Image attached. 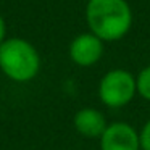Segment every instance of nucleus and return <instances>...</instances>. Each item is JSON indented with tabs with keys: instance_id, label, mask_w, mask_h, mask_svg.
Wrapping results in <instances>:
<instances>
[{
	"instance_id": "0eeeda50",
	"label": "nucleus",
	"mask_w": 150,
	"mask_h": 150,
	"mask_svg": "<svg viewBox=\"0 0 150 150\" xmlns=\"http://www.w3.org/2000/svg\"><path fill=\"white\" fill-rule=\"evenodd\" d=\"M136 87L137 95L142 97L144 100L150 102V65L144 66L136 76Z\"/></svg>"
},
{
	"instance_id": "f257e3e1",
	"label": "nucleus",
	"mask_w": 150,
	"mask_h": 150,
	"mask_svg": "<svg viewBox=\"0 0 150 150\" xmlns=\"http://www.w3.org/2000/svg\"><path fill=\"white\" fill-rule=\"evenodd\" d=\"M86 21L89 31L103 42H116L132 28V10L126 0H87Z\"/></svg>"
},
{
	"instance_id": "20e7f679",
	"label": "nucleus",
	"mask_w": 150,
	"mask_h": 150,
	"mask_svg": "<svg viewBox=\"0 0 150 150\" xmlns=\"http://www.w3.org/2000/svg\"><path fill=\"white\" fill-rule=\"evenodd\" d=\"M98 142L100 150H140L139 131L126 121L108 123Z\"/></svg>"
},
{
	"instance_id": "6e6552de",
	"label": "nucleus",
	"mask_w": 150,
	"mask_h": 150,
	"mask_svg": "<svg viewBox=\"0 0 150 150\" xmlns=\"http://www.w3.org/2000/svg\"><path fill=\"white\" fill-rule=\"evenodd\" d=\"M139 142H140V150H150V118L140 127Z\"/></svg>"
},
{
	"instance_id": "39448f33",
	"label": "nucleus",
	"mask_w": 150,
	"mask_h": 150,
	"mask_svg": "<svg viewBox=\"0 0 150 150\" xmlns=\"http://www.w3.org/2000/svg\"><path fill=\"white\" fill-rule=\"evenodd\" d=\"M103 40L98 39L95 34L82 33L76 36L69 44V58L74 65L81 66V68H89L98 63L103 57Z\"/></svg>"
},
{
	"instance_id": "7ed1b4c3",
	"label": "nucleus",
	"mask_w": 150,
	"mask_h": 150,
	"mask_svg": "<svg viewBox=\"0 0 150 150\" xmlns=\"http://www.w3.org/2000/svg\"><path fill=\"white\" fill-rule=\"evenodd\" d=\"M98 98L107 108H123L137 95L136 76L123 68L107 71L98 82Z\"/></svg>"
},
{
	"instance_id": "f03ea898",
	"label": "nucleus",
	"mask_w": 150,
	"mask_h": 150,
	"mask_svg": "<svg viewBox=\"0 0 150 150\" xmlns=\"http://www.w3.org/2000/svg\"><path fill=\"white\" fill-rule=\"evenodd\" d=\"M0 69L15 82L33 81L40 71L39 52L26 39H5L0 45Z\"/></svg>"
},
{
	"instance_id": "1a4fd4ad",
	"label": "nucleus",
	"mask_w": 150,
	"mask_h": 150,
	"mask_svg": "<svg viewBox=\"0 0 150 150\" xmlns=\"http://www.w3.org/2000/svg\"><path fill=\"white\" fill-rule=\"evenodd\" d=\"M5 36H7V26H5V21H4V18L0 16V45L4 44V40H5Z\"/></svg>"
},
{
	"instance_id": "423d86ee",
	"label": "nucleus",
	"mask_w": 150,
	"mask_h": 150,
	"mask_svg": "<svg viewBox=\"0 0 150 150\" xmlns=\"http://www.w3.org/2000/svg\"><path fill=\"white\" fill-rule=\"evenodd\" d=\"M73 124L78 134H81L84 139H100L108 126V121L100 110L84 107L76 111Z\"/></svg>"
}]
</instances>
